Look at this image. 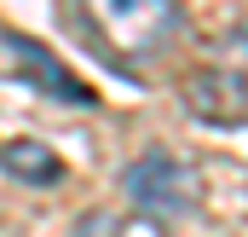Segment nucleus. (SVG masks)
<instances>
[{"mask_svg": "<svg viewBox=\"0 0 248 237\" xmlns=\"http://www.w3.org/2000/svg\"><path fill=\"white\" fill-rule=\"evenodd\" d=\"M6 47H12V58L29 69V81H35L41 93H52V99H69V104H93V93H87V87H81V81H75V75H69V69H63V64L46 52V47H35V41H23V35H12Z\"/></svg>", "mask_w": 248, "mask_h": 237, "instance_id": "3", "label": "nucleus"}, {"mask_svg": "<svg viewBox=\"0 0 248 237\" xmlns=\"http://www.w3.org/2000/svg\"><path fill=\"white\" fill-rule=\"evenodd\" d=\"M0 168L12 179H23V185H58L63 156L52 145H41V139H12V145H0Z\"/></svg>", "mask_w": 248, "mask_h": 237, "instance_id": "4", "label": "nucleus"}, {"mask_svg": "<svg viewBox=\"0 0 248 237\" xmlns=\"http://www.w3.org/2000/svg\"><path fill=\"white\" fill-rule=\"evenodd\" d=\"M122 191L127 203L144 214V220H156V226H173V220H185L190 208H196V179L179 156H168V151H144V156H133L122 174Z\"/></svg>", "mask_w": 248, "mask_h": 237, "instance_id": "2", "label": "nucleus"}, {"mask_svg": "<svg viewBox=\"0 0 248 237\" xmlns=\"http://www.w3.org/2000/svg\"><path fill=\"white\" fill-rule=\"evenodd\" d=\"M81 17L122 64H150L179 41V0H81Z\"/></svg>", "mask_w": 248, "mask_h": 237, "instance_id": "1", "label": "nucleus"}]
</instances>
